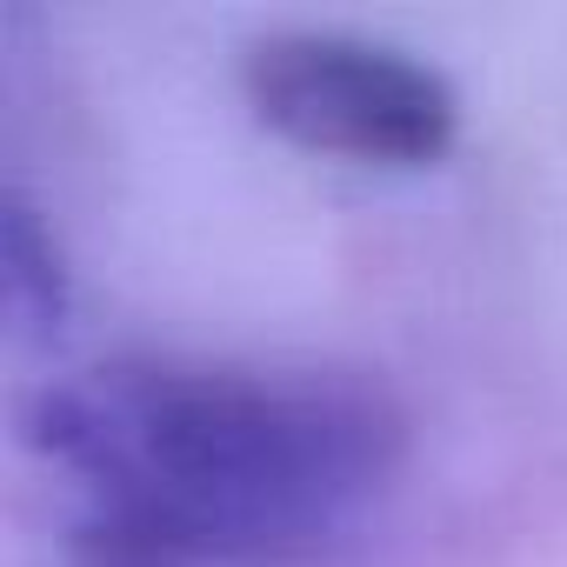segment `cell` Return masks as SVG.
<instances>
[{
    "label": "cell",
    "instance_id": "cell-2",
    "mask_svg": "<svg viewBox=\"0 0 567 567\" xmlns=\"http://www.w3.org/2000/svg\"><path fill=\"white\" fill-rule=\"evenodd\" d=\"M240 94L267 134L354 167H427L461 134L454 81L361 34H260L240 54Z\"/></svg>",
    "mask_w": 567,
    "mask_h": 567
},
{
    "label": "cell",
    "instance_id": "cell-1",
    "mask_svg": "<svg viewBox=\"0 0 567 567\" xmlns=\"http://www.w3.org/2000/svg\"><path fill=\"white\" fill-rule=\"evenodd\" d=\"M28 441L81 494L181 560H308L361 527L408 421L381 381L121 354L28 401Z\"/></svg>",
    "mask_w": 567,
    "mask_h": 567
},
{
    "label": "cell",
    "instance_id": "cell-3",
    "mask_svg": "<svg viewBox=\"0 0 567 567\" xmlns=\"http://www.w3.org/2000/svg\"><path fill=\"white\" fill-rule=\"evenodd\" d=\"M0 280H8V334L28 341H54L61 315H68V274H61V247L41 227V214L8 194V214H0Z\"/></svg>",
    "mask_w": 567,
    "mask_h": 567
},
{
    "label": "cell",
    "instance_id": "cell-4",
    "mask_svg": "<svg viewBox=\"0 0 567 567\" xmlns=\"http://www.w3.org/2000/svg\"><path fill=\"white\" fill-rule=\"evenodd\" d=\"M61 567H187V560L167 554L161 540L121 527V520L74 514V527H68V560H61Z\"/></svg>",
    "mask_w": 567,
    "mask_h": 567
}]
</instances>
